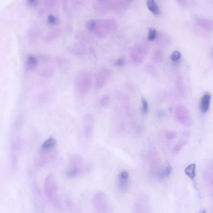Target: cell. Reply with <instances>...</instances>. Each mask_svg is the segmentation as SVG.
<instances>
[{"mask_svg":"<svg viewBox=\"0 0 213 213\" xmlns=\"http://www.w3.org/2000/svg\"><path fill=\"white\" fill-rule=\"evenodd\" d=\"M212 196H213V191H212Z\"/></svg>","mask_w":213,"mask_h":213,"instance_id":"836d02e7","label":"cell"},{"mask_svg":"<svg viewBox=\"0 0 213 213\" xmlns=\"http://www.w3.org/2000/svg\"><path fill=\"white\" fill-rule=\"evenodd\" d=\"M96 27V22L95 20H90L87 22L86 28H87L88 30L92 31L95 29Z\"/></svg>","mask_w":213,"mask_h":213,"instance_id":"83f0119b","label":"cell"},{"mask_svg":"<svg viewBox=\"0 0 213 213\" xmlns=\"http://www.w3.org/2000/svg\"><path fill=\"white\" fill-rule=\"evenodd\" d=\"M44 190L46 196L53 203L54 206L58 209H62V200L58 193L59 185L56 178L53 173H49L46 177Z\"/></svg>","mask_w":213,"mask_h":213,"instance_id":"7a4b0ae2","label":"cell"},{"mask_svg":"<svg viewBox=\"0 0 213 213\" xmlns=\"http://www.w3.org/2000/svg\"><path fill=\"white\" fill-rule=\"evenodd\" d=\"M110 103H111V98L109 95H104L100 99V105L103 108L108 107Z\"/></svg>","mask_w":213,"mask_h":213,"instance_id":"603a6c76","label":"cell"},{"mask_svg":"<svg viewBox=\"0 0 213 213\" xmlns=\"http://www.w3.org/2000/svg\"><path fill=\"white\" fill-rule=\"evenodd\" d=\"M91 169L92 165L86 159L79 155H73L69 158L65 175L69 178H75L89 173Z\"/></svg>","mask_w":213,"mask_h":213,"instance_id":"6da1fadb","label":"cell"},{"mask_svg":"<svg viewBox=\"0 0 213 213\" xmlns=\"http://www.w3.org/2000/svg\"><path fill=\"white\" fill-rule=\"evenodd\" d=\"M56 145L57 140L53 137H50L42 144L41 150L44 152L50 151L56 147Z\"/></svg>","mask_w":213,"mask_h":213,"instance_id":"9a60e30c","label":"cell"},{"mask_svg":"<svg viewBox=\"0 0 213 213\" xmlns=\"http://www.w3.org/2000/svg\"><path fill=\"white\" fill-rule=\"evenodd\" d=\"M146 70L152 75H155L157 74V71L155 69V67L153 65H146Z\"/></svg>","mask_w":213,"mask_h":213,"instance_id":"f546056e","label":"cell"},{"mask_svg":"<svg viewBox=\"0 0 213 213\" xmlns=\"http://www.w3.org/2000/svg\"><path fill=\"white\" fill-rule=\"evenodd\" d=\"M111 71L107 68L100 69L96 77V86L97 89H101L107 84L111 76Z\"/></svg>","mask_w":213,"mask_h":213,"instance_id":"30bf717a","label":"cell"},{"mask_svg":"<svg viewBox=\"0 0 213 213\" xmlns=\"http://www.w3.org/2000/svg\"><path fill=\"white\" fill-rule=\"evenodd\" d=\"M141 113L143 116H145L147 115L149 110V104H148V100L145 98L142 97L141 99Z\"/></svg>","mask_w":213,"mask_h":213,"instance_id":"7402d4cb","label":"cell"},{"mask_svg":"<svg viewBox=\"0 0 213 213\" xmlns=\"http://www.w3.org/2000/svg\"><path fill=\"white\" fill-rule=\"evenodd\" d=\"M145 50L140 47L133 49L131 52V58L135 63H141L144 60Z\"/></svg>","mask_w":213,"mask_h":213,"instance_id":"4fadbf2b","label":"cell"},{"mask_svg":"<svg viewBox=\"0 0 213 213\" xmlns=\"http://www.w3.org/2000/svg\"><path fill=\"white\" fill-rule=\"evenodd\" d=\"M186 143H187V140L183 139L178 141L175 144V145L174 146L173 149V151L175 154H177L178 153L180 152L183 148V147H184Z\"/></svg>","mask_w":213,"mask_h":213,"instance_id":"44dd1931","label":"cell"},{"mask_svg":"<svg viewBox=\"0 0 213 213\" xmlns=\"http://www.w3.org/2000/svg\"><path fill=\"white\" fill-rule=\"evenodd\" d=\"M181 57V54L180 53V51L178 50H175L172 53V55H171V60L175 62H178V61H180V59Z\"/></svg>","mask_w":213,"mask_h":213,"instance_id":"484cf974","label":"cell"},{"mask_svg":"<svg viewBox=\"0 0 213 213\" xmlns=\"http://www.w3.org/2000/svg\"><path fill=\"white\" fill-rule=\"evenodd\" d=\"M196 20V22L198 24V25H199L202 28H204L208 30L212 29V24L208 20L204 18H197Z\"/></svg>","mask_w":213,"mask_h":213,"instance_id":"d6986e66","label":"cell"},{"mask_svg":"<svg viewBox=\"0 0 213 213\" xmlns=\"http://www.w3.org/2000/svg\"><path fill=\"white\" fill-rule=\"evenodd\" d=\"M164 136L165 138L169 140H173L177 137V133L173 130H165L164 131Z\"/></svg>","mask_w":213,"mask_h":213,"instance_id":"d4e9b609","label":"cell"},{"mask_svg":"<svg viewBox=\"0 0 213 213\" xmlns=\"http://www.w3.org/2000/svg\"><path fill=\"white\" fill-rule=\"evenodd\" d=\"M42 72V74L41 75L42 76H44V77H50L53 75V71L52 69H45Z\"/></svg>","mask_w":213,"mask_h":213,"instance_id":"4dcf8cb0","label":"cell"},{"mask_svg":"<svg viewBox=\"0 0 213 213\" xmlns=\"http://www.w3.org/2000/svg\"><path fill=\"white\" fill-rule=\"evenodd\" d=\"M147 156L150 174L151 176L156 178L160 169L162 168V166L159 154L155 147L150 146Z\"/></svg>","mask_w":213,"mask_h":213,"instance_id":"5b68a950","label":"cell"},{"mask_svg":"<svg viewBox=\"0 0 213 213\" xmlns=\"http://www.w3.org/2000/svg\"><path fill=\"white\" fill-rule=\"evenodd\" d=\"M125 65V59L123 57L118 58L115 61L114 65L115 67H122Z\"/></svg>","mask_w":213,"mask_h":213,"instance_id":"4316f807","label":"cell"},{"mask_svg":"<svg viewBox=\"0 0 213 213\" xmlns=\"http://www.w3.org/2000/svg\"><path fill=\"white\" fill-rule=\"evenodd\" d=\"M92 204L99 213H110L112 212V204L107 195L102 191H97L93 195Z\"/></svg>","mask_w":213,"mask_h":213,"instance_id":"277c9868","label":"cell"},{"mask_svg":"<svg viewBox=\"0 0 213 213\" xmlns=\"http://www.w3.org/2000/svg\"><path fill=\"white\" fill-rule=\"evenodd\" d=\"M148 8L149 10L153 14L156 16H158L161 14V11L160 8L157 5V3L155 2V0H148L147 3Z\"/></svg>","mask_w":213,"mask_h":213,"instance_id":"e0dca14e","label":"cell"},{"mask_svg":"<svg viewBox=\"0 0 213 213\" xmlns=\"http://www.w3.org/2000/svg\"><path fill=\"white\" fill-rule=\"evenodd\" d=\"M83 130L85 137L87 139H90L92 137L93 127H94L95 118L91 113L86 114L83 117Z\"/></svg>","mask_w":213,"mask_h":213,"instance_id":"ba28073f","label":"cell"},{"mask_svg":"<svg viewBox=\"0 0 213 213\" xmlns=\"http://www.w3.org/2000/svg\"><path fill=\"white\" fill-rule=\"evenodd\" d=\"M211 100V96L209 93L206 92L202 96L200 104H199V108L202 113H207L209 110L210 104Z\"/></svg>","mask_w":213,"mask_h":213,"instance_id":"7c38bea8","label":"cell"},{"mask_svg":"<svg viewBox=\"0 0 213 213\" xmlns=\"http://www.w3.org/2000/svg\"><path fill=\"white\" fill-rule=\"evenodd\" d=\"M92 75L88 71H82L77 75L75 80L76 90L81 95L86 94L92 86Z\"/></svg>","mask_w":213,"mask_h":213,"instance_id":"3957f363","label":"cell"},{"mask_svg":"<svg viewBox=\"0 0 213 213\" xmlns=\"http://www.w3.org/2000/svg\"><path fill=\"white\" fill-rule=\"evenodd\" d=\"M158 32L156 29L154 28H150L148 29V39L150 41H154L157 38Z\"/></svg>","mask_w":213,"mask_h":213,"instance_id":"cb8c5ba5","label":"cell"},{"mask_svg":"<svg viewBox=\"0 0 213 213\" xmlns=\"http://www.w3.org/2000/svg\"><path fill=\"white\" fill-rule=\"evenodd\" d=\"M212 23H213V21H212Z\"/></svg>","mask_w":213,"mask_h":213,"instance_id":"e575fe53","label":"cell"},{"mask_svg":"<svg viewBox=\"0 0 213 213\" xmlns=\"http://www.w3.org/2000/svg\"><path fill=\"white\" fill-rule=\"evenodd\" d=\"M199 213H206V210H202V211H201Z\"/></svg>","mask_w":213,"mask_h":213,"instance_id":"d6a6232c","label":"cell"},{"mask_svg":"<svg viewBox=\"0 0 213 213\" xmlns=\"http://www.w3.org/2000/svg\"><path fill=\"white\" fill-rule=\"evenodd\" d=\"M150 200L147 194H141L134 203L135 213H149Z\"/></svg>","mask_w":213,"mask_h":213,"instance_id":"52a82bcc","label":"cell"},{"mask_svg":"<svg viewBox=\"0 0 213 213\" xmlns=\"http://www.w3.org/2000/svg\"><path fill=\"white\" fill-rule=\"evenodd\" d=\"M117 188L121 193L126 192L129 188L130 186V175L126 170L120 172L117 178Z\"/></svg>","mask_w":213,"mask_h":213,"instance_id":"9c48e42d","label":"cell"},{"mask_svg":"<svg viewBox=\"0 0 213 213\" xmlns=\"http://www.w3.org/2000/svg\"><path fill=\"white\" fill-rule=\"evenodd\" d=\"M172 172V167L169 164H168L165 167H162L160 169V171L157 176V178L160 180H165V179L168 178Z\"/></svg>","mask_w":213,"mask_h":213,"instance_id":"5bb4252c","label":"cell"},{"mask_svg":"<svg viewBox=\"0 0 213 213\" xmlns=\"http://www.w3.org/2000/svg\"><path fill=\"white\" fill-rule=\"evenodd\" d=\"M38 63L37 58L33 55H29L26 61V66L28 69H31L35 68Z\"/></svg>","mask_w":213,"mask_h":213,"instance_id":"ac0fdd59","label":"cell"},{"mask_svg":"<svg viewBox=\"0 0 213 213\" xmlns=\"http://www.w3.org/2000/svg\"><path fill=\"white\" fill-rule=\"evenodd\" d=\"M47 21L50 25H56L57 23V19L54 15L50 14L47 17Z\"/></svg>","mask_w":213,"mask_h":213,"instance_id":"f1b7e54d","label":"cell"},{"mask_svg":"<svg viewBox=\"0 0 213 213\" xmlns=\"http://www.w3.org/2000/svg\"><path fill=\"white\" fill-rule=\"evenodd\" d=\"M37 1L38 0H28V3L30 6H34L36 4Z\"/></svg>","mask_w":213,"mask_h":213,"instance_id":"1f68e13d","label":"cell"},{"mask_svg":"<svg viewBox=\"0 0 213 213\" xmlns=\"http://www.w3.org/2000/svg\"><path fill=\"white\" fill-rule=\"evenodd\" d=\"M184 173L191 180H194L196 175V165L195 163H192L187 166L184 169Z\"/></svg>","mask_w":213,"mask_h":213,"instance_id":"2e32d148","label":"cell"},{"mask_svg":"<svg viewBox=\"0 0 213 213\" xmlns=\"http://www.w3.org/2000/svg\"><path fill=\"white\" fill-rule=\"evenodd\" d=\"M174 116L179 123L185 126L190 127L193 124L190 110L184 105H178L175 110Z\"/></svg>","mask_w":213,"mask_h":213,"instance_id":"8992f818","label":"cell"},{"mask_svg":"<svg viewBox=\"0 0 213 213\" xmlns=\"http://www.w3.org/2000/svg\"><path fill=\"white\" fill-rule=\"evenodd\" d=\"M163 58H164V55H163V51L161 50H156L155 52L153 53L152 60L155 63H160L163 61Z\"/></svg>","mask_w":213,"mask_h":213,"instance_id":"ffe728a7","label":"cell"},{"mask_svg":"<svg viewBox=\"0 0 213 213\" xmlns=\"http://www.w3.org/2000/svg\"><path fill=\"white\" fill-rule=\"evenodd\" d=\"M175 90L178 97L184 98L186 95V86L181 75H178L175 79Z\"/></svg>","mask_w":213,"mask_h":213,"instance_id":"8fae6325","label":"cell"}]
</instances>
